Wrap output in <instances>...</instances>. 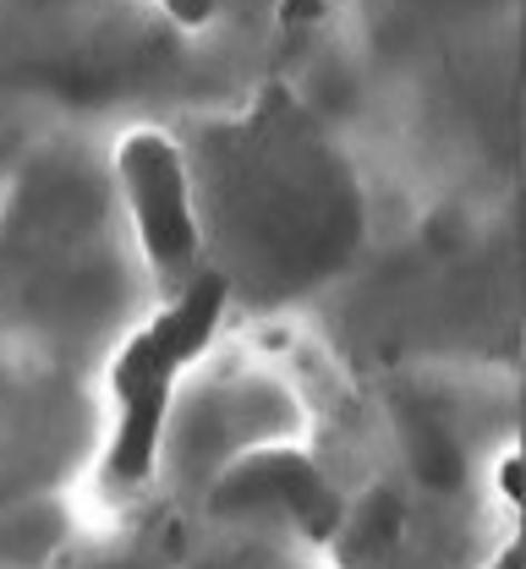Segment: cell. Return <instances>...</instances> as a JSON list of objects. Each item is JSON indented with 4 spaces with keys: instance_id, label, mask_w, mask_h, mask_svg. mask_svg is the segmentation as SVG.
Wrapping results in <instances>:
<instances>
[{
    "instance_id": "277c9868",
    "label": "cell",
    "mask_w": 526,
    "mask_h": 569,
    "mask_svg": "<svg viewBox=\"0 0 526 569\" xmlns=\"http://www.w3.org/2000/svg\"><path fill=\"white\" fill-rule=\"evenodd\" d=\"M499 493L510 509H522V449H510L505 460H499Z\"/></svg>"
},
{
    "instance_id": "3957f363",
    "label": "cell",
    "mask_w": 526,
    "mask_h": 569,
    "mask_svg": "<svg viewBox=\"0 0 526 569\" xmlns=\"http://www.w3.org/2000/svg\"><path fill=\"white\" fill-rule=\"evenodd\" d=\"M165 6V17L176 22V28H204V22H215V11L226 6V0H159Z\"/></svg>"
},
{
    "instance_id": "6da1fadb",
    "label": "cell",
    "mask_w": 526,
    "mask_h": 569,
    "mask_svg": "<svg viewBox=\"0 0 526 569\" xmlns=\"http://www.w3.org/2000/svg\"><path fill=\"white\" fill-rule=\"evenodd\" d=\"M230 284L226 274H192L176 284V296L153 312L138 335L121 340V351L110 361V443H105V466L99 482L105 493H138L149 488L153 466H159V443L170 422V395L176 378L209 351V340L220 335Z\"/></svg>"
},
{
    "instance_id": "7a4b0ae2",
    "label": "cell",
    "mask_w": 526,
    "mask_h": 569,
    "mask_svg": "<svg viewBox=\"0 0 526 569\" xmlns=\"http://www.w3.org/2000/svg\"><path fill=\"white\" fill-rule=\"evenodd\" d=\"M116 181L127 198L132 236L153 263V274L170 284L198 274V209H192V176L181 142L159 127H132L116 142Z\"/></svg>"
}]
</instances>
